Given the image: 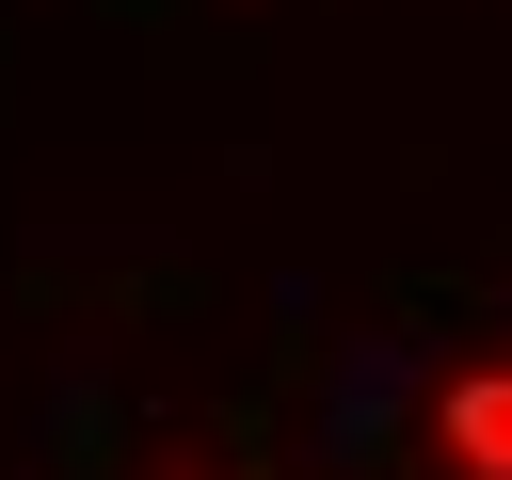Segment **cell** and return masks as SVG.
<instances>
[{"label": "cell", "instance_id": "7a4b0ae2", "mask_svg": "<svg viewBox=\"0 0 512 480\" xmlns=\"http://www.w3.org/2000/svg\"><path fill=\"white\" fill-rule=\"evenodd\" d=\"M128 480H240V464H224V448H144Z\"/></svg>", "mask_w": 512, "mask_h": 480}, {"label": "cell", "instance_id": "6da1fadb", "mask_svg": "<svg viewBox=\"0 0 512 480\" xmlns=\"http://www.w3.org/2000/svg\"><path fill=\"white\" fill-rule=\"evenodd\" d=\"M384 464H400V480H512V320L400 352V384H384Z\"/></svg>", "mask_w": 512, "mask_h": 480}]
</instances>
